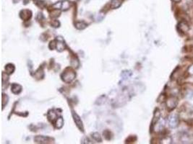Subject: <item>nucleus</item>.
Returning <instances> with one entry per match:
<instances>
[{
	"mask_svg": "<svg viewBox=\"0 0 193 144\" xmlns=\"http://www.w3.org/2000/svg\"><path fill=\"white\" fill-rule=\"evenodd\" d=\"M75 73L73 71H72V70L67 71H67H65L61 74V78H62V80L65 82H71L75 79Z\"/></svg>",
	"mask_w": 193,
	"mask_h": 144,
	"instance_id": "nucleus-1",
	"label": "nucleus"
},
{
	"mask_svg": "<svg viewBox=\"0 0 193 144\" xmlns=\"http://www.w3.org/2000/svg\"><path fill=\"white\" fill-rule=\"evenodd\" d=\"M56 42V48L58 51L61 52L62 51H64L66 48V44L64 43V40H63V38H61V37H57L56 39L55 40Z\"/></svg>",
	"mask_w": 193,
	"mask_h": 144,
	"instance_id": "nucleus-2",
	"label": "nucleus"
},
{
	"mask_svg": "<svg viewBox=\"0 0 193 144\" xmlns=\"http://www.w3.org/2000/svg\"><path fill=\"white\" fill-rule=\"evenodd\" d=\"M35 142L39 143H51L53 139L49 137H46V136H38L34 138Z\"/></svg>",
	"mask_w": 193,
	"mask_h": 144,
	"instance_id": "nucleus-3",
	"label": "nucleus"
},
{
	"mask_svg": "<svg viewBox=\"0 0 193 144\" xmlns=\"http://www.w3.org/2000/svg\"><path fill=\"white\" fill-rule=\"evenodd\" d=\"M20 17L23 20H30L32 17V12L29 9H23L20 12Z\"/></svg>",
	"mask_w": 193,
	"mask_h": 144,
	"instance_id": "nucleus-4",
	"label": "nucleus"
},
{
	"mask_svg": "<svg viewBox=\"0 0 193 144\" xmlns=\"http://www.w3.org/2000/svg\"><path fill=\"white\" fill-rule=\"evenodd\" d=\"M72 116H73L74 120H75L76 125H77V128L80 130V131H83V122H82L81 119L79 117V115L77 113H75V112H72Z\"/></svg>",
	"mask_w": 193,
	"mask_h": 144,
	"instance_id": "nucleus-5",
	"label": "nucleus"
},
{
	"mask_svg": "<svg viewBox=\"0 0 193 144\" xmlns=\"http://www.w3.org/2000/svg\"><path fill=\"white\" fill-rule=\"evenodd\" d=\"M11 91L15 95H18L21 92L22 87L18 84H12L11 86Z\"/></svg>",
	"mask_w": 193,
	"mask_h": 144,
	"instance_id": "nucleus-6",
	"label": "nucleus"
},
{
	"mask_svg": "<svg viewBox=\"0 0 193 144\" xmlns=\"http://www.w3.org/2000/svg\"><path fill=\"white\" fill-rule=\"evenodd\" d=\"M124 0H112L111 1V8L112 9H117L122 4Z\"/></svg>",
	"mask_w": 193,
	"mask_h": 144,
	"instance_id": "nucleus-7",
	"label": "nucleus"
},
{
	"mask_svg": "<svg viewBox=\"0 0 193 144\" xmlns=\"http://www.w3.org/2000/svg\"><path fill=\"white\" fill-rule=\"evenodd\" d=\"M47 116H48L49 120L51 122H54L55 120L57 119V114H56V112H54V109H51V110L49 111L48 114H47Z\"/></svg>",
	"mask_w": 193,
	"mask_h": 144,
	"instance_id": "nucleus-8",
	"label": "nucleus"
},
{
	"mask_svg": "<svg viewBox=\"0 0 193 144\" xmlns=\"http://www.w3.org/2000/svg\"><path fill=\"white\" fill-rule=\"evenodd\" d=\"M5 71L8 74H12L15 71V66L12 64H8L5 66Z\"/></svg>",
	"mask_w": 193,
	"mask_h": 144,
	"instance_id": "nucleus-9",
	"label": "nucleus"
},
{
	"mask_svg": "<svg viewBox=\"0 0 193 144\" xmlns=\"http://www.w3.org/2000/svg\"><path fill=\"white\" fill-rule=\"evenodd\" d=\"M173 102H178L177 100L175 97H171L170 99H169L167 101V107L169 108V109H173L174 107L172 105V103Z\"/></svg>",
	"mask_w": 193,
	"mask_h": 144,
	"instance_id": "nucleus-10",
	"label": "nucleus"
},
{
	"mask_svg": "<svg viewBox=\"0 0 193 144\" xmlns=\"http://www.w3.org/2000/svg\"><path fill=\"white\" fill-rule=\"evenodd\" d=\"M70 7V2H69L68 0H64L62 1V4H61V10L66 11Z\"/></svg>",
	"mask_w": 193,
	"mask_h": 144,
	"instance_id": "nucleus-11",
	"label": "nucleus"
},
{
	"mask_svg": "<svg viewBox=\"0 0 193 144\" xmlns=\"http://www.w3.org/2000/svg\"><path fill=\"white\" fill-rule=\"evenodd\" d=\"M56 128L57 129H60V128H62L63 125H64V120L61 117H59V118L56 119Z\"/></svg>",
	"mask_w": 193,
	"mask_h": 144,
	"instance_id": "nucleus-12",
	"label": "nucleus"
},
{
	"mask_svg": "<svg viewBox=\"0 0 193 144\" xmlns=\"http://www.w3.org/2000/svg\"><path fill=\"white\" fill-rule=\"evenodd\" d=\"M75 27L78 30H83L87 27V24L83 21L77 22V23L75 24Z\"/></svg>",
	"mask_w": 193,
	"mask_h": 144,
	"instance_id": "nucleus-13",
	"label": "nucleus"
},
{
	"mask_svg": "<svg viewBox=\"0 0 193 144\" xmlns=\"http://www.w3.org/2000/svg\"><path fill=\"white\" fill-rule=\"evenodd\" d=\"M34 4L41 9L46 7V3L42 0H34Z\"/></svg>",
	"mask_w": 193,
	"mask_h": 144,
	"instance_id": "nucleus-14",
	"label": "nucleus"
},
{
	"mask_svg": "<svg viewBox=\"0 0 193 144\" xmlns=\"http://www.w3.org/2000/svg\"><path fill=\"white\" fill-rule=\"evenodd\" d=\"M92 137L94 140H96L97 142H101L102 139H101V136L99 135V133H93L92 134Z\"/></svg>",
	"mask_w": 193,
	"mask_h": 144,
	"instance_id": "nucleus-15",
	"label": "nucleus"
},
{
	"mask_svg": "<svg viewBox=\"0 0 193 144\" xmlns=\"http://www.w3.org/2000/svg\"><path fill=\"white\" fill-rule=\"evenodd\" d=\"M111 134H112V133H111V132L109 131V130H107V131H104V138H105L107 139V140H109V138L108 136H109V137H110L111 138H112V137H111V136H109V135H111Z\"/></svg>",
	"mask_w": 193,
	"mask_h": 144,
	"instance_id": "nucleus-16",
	"label": "nucleus"
},
{
	"mask_svg": "<svg viewBox=\"0 0 193 144\" xmlns=\"http://www.w3.org/2000/svg\"><path fill=\"white\" fill-rule=\"evenodd\" d=\"M51 25H53L54 28H58V27H59V22H58V21H54V23H51Z\"/></svg>",
	"mask_w": 193,
	"mask_h": 144,
	"instance_id": "nucleus-17",
	"label": "nucleus"
},
{
	"mask_svg": "<svg viewBox=\"0 0 193 144\" xmlns=\"http://www.w3.org/2000/svg\"><path fill=\"white\" fill-rule=\"evenodd\" d=\"M29 1L30 0H23V3H24V4H27Z\"/></svg>",
	"mask_w": 193,
	"mask_h": 144,
	"instance_id": "nucleus-18",
	"label": "nucleus"
},
{
	"mask_svg": "<svg viewBox=\"0 0 193 144\" xmlns=\"http://www.w3.org/2000/svg\"><path fill=\"white\" fill-rule=\"evenodd\" d=\"M174 1V2H176V3H179V2H180V1H181V0H173Z\"/></svg>",
	"mask_w": 193,
	"mask_h": 144,
	"instance_id": "nucleus-19",
	"label": "nucleus"
},
{
	"mask_svg": "<svg viewBox=\"0 0 193 144\" xmlns=\"http://www.w3.org/2000/svg\"><path fill=\"white\" fill-rule=\"evenodd\" d=\"M19 1H20V0H12V1H13L14 3H17Z\"/></svg>",
	"mask_w": 193,
	"mask_h": 144,
	"instance_id": "nucleus-20",
	"label": "nucleus"
}]
</instances>
